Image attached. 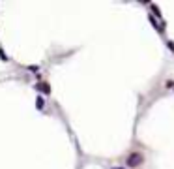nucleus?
<instances>
[{
    "label": "nucleus",
    "mask_w": 174,
    "mask_h": 169,
    "mask_svg": "<svg viewBox=\"0 0 174 169\" xmlns=\"http://www.w3.org/2000/svg\"><path fill=\"white\" fill-rule=\"evenodd\" d=\"M142 160H144V156H142V154H139V152H133V154H129V158H127V166L135 167V166H139Z\"/></svg>",
    "instance_id": "nucleus-1"
},
{
    "label": "nucleus",
    "mask_w": 174,
    "mask_h": 169,
    "mask_svg": "<svg viewBox=\"0 0 174 169\" xmlns=\"http://www.w3.org/2000/svg\"><path fill=\"white\" fill-rule=\"evenodd\" d=\"M43 107V102H41V98H37V109H41Z\"/></svg>",
    "instance_id": "nucleus-2"
}]
</instances>
